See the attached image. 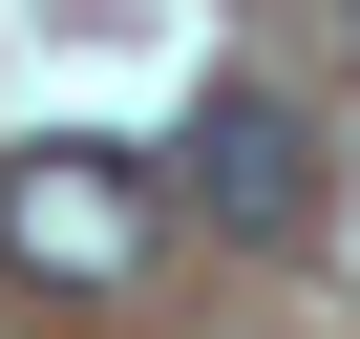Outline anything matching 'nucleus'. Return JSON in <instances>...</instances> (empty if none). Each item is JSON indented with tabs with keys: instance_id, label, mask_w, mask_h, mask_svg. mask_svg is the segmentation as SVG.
Returning a JSON list of instances; mask_svg holds the SVG:
<instances>
[{
	"instance_id": "obj_1",
	"label": "nucleus",
	"mask_w": 360,
	"mask_h": 339,
	"mask_svg": "<svg viewBox=\"0 0 360 339\" xmlns=\"http://www.w3.org/2000/svg\"><path fill=\"white\" fill-rule=\"evenodd\" d=\"M148 191L191 212V234H233V255H297L339 170H318V127H297V85H255V64H233V85H191V127L148 148Z\"/></svg>"
},
{
	"instance_id": "obj_2",
	"label": "nucleus",
	"mask_w": 360,
	"mask_h": 339,
	"mask_svg": "<svg viewBox=\"0 0 360 339\" xmlns=\"http://www.w3.org/2000/svg\"><path fill=\"white\" fill-rule=\"evenodd\" d=\"M148 234H169L148 148H106V127L0 148V276H43V297H127V276H148Z\"/></svg>"
}]
</instances>
